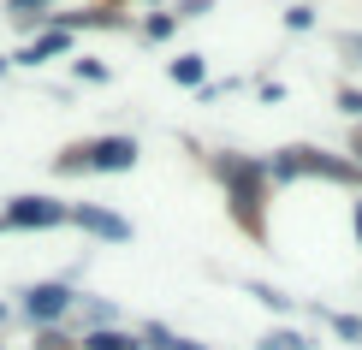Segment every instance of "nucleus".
Wrapping results in <instances>:
<instances>
[{"instance_id":"1","label":"nucleus","mask_w":362,"mask_h":350,"mask_svg":"<svg viewBox=\"0 0 362 350\" xmlns=\"http://www.w3.org/2000/svg\"><path fill=\"white\" fill-rule=\"evenodd\" d=\"M54 166L59 173H78V166H89V173H131V166H137V143H131V136H101V143H89V148H66Z\"/></svg>"},{"instance_id":"2","label":"nucleus","mask_w":362,"mask_h":350,"mask_svg":"<svg viewBox=\"0 0 362 350\" xmlns=\"http://www.w3.org/2000/svg\"><path fill=\"white\" fill-rule=\"evenodd\" d=\"M71 208L54 202V196H12L0 208V232H42V226H66Z\"/></svg>"},{"instance_id":"3","label":"nucleus","mask_w":362,"mask_h":350,"mask_svg":"<svg viewBox=\"0 0 362 350\" xmlns=\"http://www.w3.org/2000/svg\"><path fill=\"white\" fill-rule=\"evenodd\" d=\"M71 303H78V297H71V285L48 279V285H30V291H24V315H30V321H42V327H48V321H59V315L71 309Z\"/></svg>"},{"instance_id":"4","label":"nucleus","mask_w":362,"mask_h":350,"mask_svg":"<svg viewBox=\"0 0 362 350\" xmlns=\"http://www.w3.org/2000/svg\"><path fill=\"white\" fill-rule=\"evenodd\" d=\"M71 220H78L83 232H95V238H113V243L131 238V226L119 220V214H107V208H71Z\"/></svg>"},{"instance_id":"5","label":"nucleus","mask_w":362,"mask_h":350,"mask_svg":"<svg viewBox=\"0 0 362 350\" xmlns=\"http://www.w3.org/2000/svg\"><path fill=\"white\" fill-rule=\"evenodd\" d=\"M66 48H71V36H66V30H48V36H42V42H30L18 59H24V66H42V59H54V54H66Z\"/></svg>"},{"instance_id":"6","label":"nucleus","mask_w":362,"mask_h":350,"mask_svg":"<svg viewBox=\"0 0 362 350\" xmlns=\"http://www.w3.org/2000/svg\"><path fill=\"white\" fill-rule=\"evenodd\" d=\"M83 350H143V339H131V332H113V327H101V332H89Z\"/></svg>"},{"instance_id":"7","label":"nucleus","mask_w":362,"mask_h":350,"mask_svg":"<svg viewBox=\"0 0 362 350\" xmlns=\"http://www.w3.org/2000/svg\"><path fill=\"white\" fill-rule=\"evenodd\" d=\"M143 350H208V344L178 339V332H167V327H148V332H143Z\"/></svg>"},{"instance_id":"8","label":"nucleus","mask_w":362,"mask_h":350,"mask_svg":"<svg viewBox=\"0 0 362 350\" xmlns=\"http://www.w3.org/2000/svg\"><path fill=\"white\" fill-rule=\"evenodd\" d=\"M173 78H178V83H202V54H185V59H173Z\"/></svg>"},{"instance_id":"9","label":"nucleus","mask_w":362,"mask_h":350,"mask_svg":"<svg viewBox=\"0 0 362 350\" xmlns=\"http://www.w3.org/2000/svg\"><path fill=\"white\" fill-rule=\"evenodd\" d=\"M267 350H309V339H303V332H291V327H279L274 339H267Z\"/></svg>"},{"instance_id":"10","label":"nucleus","mask_w":362,"mask_h":350,"mask_svg":"<svg viewBox=\"0 0 362 350\" xmlns=\"http://www.w3.org/2000/svg\"><path fill=\"white\" fill-rule=\"evenodd\" d=\"M42 6H54V0H12V18L30 24V18H42Z\"/></svg>"},{"instance_id":"11","label":"nucleus","mask_w":362,"mask_h":350,"mask_svg":"<svg viewBox=\"0 0 362 350\" xmlns=\"http://www.w3.org/2000/svg\"><path fill=\"white\" fill-rule=\"evenodd\" d=\"M333 327H339V339H356V344H362V321H351V315H333Z\"/></svg>"},{"instance_id":"12","label":"nucleus","mask_w":362,"mask_h":350,"mask_svg":"<svg viewBox=\"0 0 362 350\" xmlns=\"http://www.w3.org/2000/svg\"><path fill=\"white\" fill-rule=\"evenodd\" d=\"M339 107H344V113H356V119H362V89H339Z\"/></svg>"},{"instance_id":"13","label":"nucleus","mask_w":362,"mask_h":350,"mask_svg":"<svg viewBox=\"0 0 362 350\" xmlns=\"http://www.w3.org/2000/svg\"><path fill=\"white\" fill-rule=\"evenodd\" d=\"M285 24H291V30H309L315 12H309V6H291V12H285Z\"/></svg>"},{"instance_id":"14","label":"nucleus","mask_w":362,"mask_h":350,"mask_svg":"<svg viewBox=\"0 0 362 350\" xmlns=\"http://www.w3.org/2000/svg\"><path fill=\"white\" fill-rule=\"evenodd\" d=\"M78 78H89V83H101V78H107V66H95V59H78Z\"/></svg>"},{"instance_id":"15","label":"nucleus","mask_w":362,"mask_h":350,"mask_svg":"<svg viewBox=\"0 0 362 350\" xmlns=\"http://www.w3.org/2000/svg\"><path fill=\"white\" fill-rule=\"evenodd\" d=\"M339 48H344V54H351V59H356V66H362V36H344V42H339Z\"/></svg>"},{"instance_id":"16","label":"nucleus","mask_w":362,"mask_h":350,"mask_svg":"<svg viewBox=\"0 0 362 350\" xmlns=\"http://www.w3.org/2000/svg\"><path fill=\"white\" fill-rule=\"evenodd\" d=\"M356 238H362V202H356Z\"/></svg>"},{"instance_id":"17","label":"nucleus","mask_w":362,"mask_h":350,"mask_svg":"<svg viewBox=\"0 0 362 350\" xmlns=\"http://www.w3.org/2000/svg\"><path fill=\"white\" fill-rule=\"evenodd\" d=\"M0 321H6V309H0Z\"/></svg>"},{"instance_id":"18","label":"nucleus","mask_w":362,"mask_h":350,"mask_svg":"<svg viewBox=\"0 0 362 350\" xmlns=\"http://www.w3.org/2000/svg\"><path fill=\"white\" fill-rule=\"evenodd\" d=\"M356 148H362V143H356Z\"/></svg>"}]
</instances>
